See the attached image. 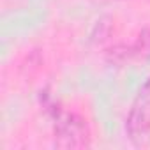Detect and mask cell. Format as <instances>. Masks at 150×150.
I'll list each match as a JSON object with an SVG mask.
<instances>
[{"mask_svg": "<svg viewBox=\"0 0 150 150\" xmlns=\"http://www.w3.org/2000/svg\"><path fill=\"white\" fill-rule=\"evenodd\" d=\"M55 124V145L58 148H87L90 145V131L87 122L57 106L51 108Z\"/></svg>", "mask_w": 150, "mask_h": 150, "instance_id": "6da1fadb", "label": "cell"}, {"mask_svg": "<svg viewBox=\"0 0 150 150\" xmlns=\"http://www.w3.org/2000/svg\"><path fill=\"white\" fill-rule=\"evenodd\" d=\"M125 131L129 139L138 146L146 145L150 139V78L141 85L132 101L125 120Z\"/></svg>", "mask_w": 150, "mask_h": 150, "instance_id": "7a4b0ae2", "label": "cell"}]
</instances>
